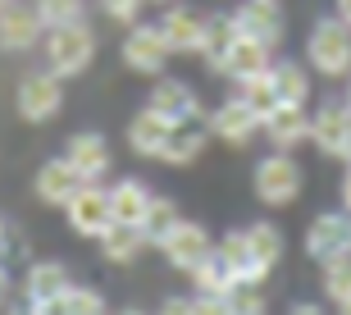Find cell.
<instances>
[{
  "label": "cell",
  "mask_w": 351,
  "mask_h": 315,
  "mask_svg": "<svg viewBox=\"0 0 351 315\" xmlns=\"http://www.w3.org/2000/svg\"><path fill=\"white\" fill-rule=\"evenodd\" d=\"M64 315H110V311H105V297L96 288H78V283H69Z\"/></svg>",
  "instance_id": "33"
},
{
  "label": "cell",
  "mask_w": 351,
  "mask_h": 315,
  "mask_svg": "<svg viewBox=\"0 0 351 315\" xmlns=\"http://www.w3.org/2000/svg\"><path fill=\"white\" fill-rule=\"evenodd\" d=\"M192 315H228V297H206V292H196Z\"/></svg>",
  "instance_id": "36"
},
{
  "label": "cell",
  "mask_w": 351,
  "mask_h": 315,
  "mask_svg": "<svg viewBox=\"0 0 351 315\" xmlns=\"http://www.w3.org/2000/svg\"><path fill=\"white\" fill-rule=\"evenodd\" d=\"M160 37H165V46H169L173 55H196L201 51V27H206V14H196L192 5H165V14H160Z\"/></svg>",
  "instance_id": "13"
},
{
  "label": "cell",
  "mask_w": 351,
  "mask_h": 315,
  "mask_svg": "<svg viewBox=\"0 0 351 315\" xmlns=\"http://www.w3.org/2000/svg\"><path fill=\"white\" fill-rule=\"evenodd\" d=\"M5 297H10V275H5V265H0V306H5Z\"/></svg>",
  "instance_id": "41"
},
{
  "label": "cell",
  "mask_w": 351,
  "mask_h": 315,
  "mask_svg": "<svg viewBox=\"0 0 351 315\" xmlns=\"http://www.w3.org/2000/svg\"><path fill=\"white\" fill-rule=\"evenodd\" d=\"M306 65L319 78H351V27L328 14L306 32Z\"/></svg>",
  "instance_id": "2"
},
{
  "label": "cell",
  "mask_w": 351,
  "mask_h": 315,
  "mask_svg": "<svg viewBox=\"0 0 351 315\" xmlns=\"http://www.w3.org/2000/svg\"><path fill=\"white\" fill-rule=\"evenodd\" d=\"M324 297L328 302H347L351 297V256L324 265Z\"/></svg>",
  "instance_id": "32"
},
{
  "label": "cell",
  "mask_w": 351,
  "mask_h": 315,
  "mask_svg": "<svg viewBox=\"0 0 351 315\" xmlns=\"http://www.w3.org/2000/svg\"><path fill=\"white\" fill-rule=\"evenodd\" d=\"M265 137H269L274 151H297L301 142H311V110L306 105H278L269 119H265Z\"/></svg>",
  "instance_id": "18"
},
{
  "label": "cell",
  "mask_w": 351,
  "mask_h": 315,
  "mask_svg": "<svg viewBox=\"0 0 351 315\" xmlns=\"http://www.w3.org/2000/svg\"><path fill=\"white\" fill-rule=\"evenodd\" d=\"M274 92H278V105H311V69L301 60H274L269 65Z\"/></svg>",
  "instance_id": "23"
},
{
  "label": "cell",
  "mask_w": 351,
  "mask_h": 315,
  "mask_svg": "<svg viewBox=\"0 0 351 315\" xmlns=\"http://www.w3.org/2000/svg\"><path fill=\"white\" fill-rule=\"evenodd\" d=\"M210 251H215V242H210L206 224H196V220H178L169 229V237L160 242V256H165L173 270H182V275H192Z\"/></svg>",
  "instance_id": "10"
},
{
  "label": "cell",
  "mask_w": 351,
  "mask_h": 315,
  "mask_svg": "<svg viewBox=\"0 0 351 315\" xmlns=\"http://www.w3.org/2000/svg\"><path fill=\"white\" fill-rule=\"evenodd\" d=\"M169 132H173L169 119L156 115L151 105H142V110L128 119V151H132V156H142V160H160V156H165Z\"/></svg>",
  "instance_id": "17"
},
{
  "label": "cell",
  "mask_w": 351,
  "mask_h": 315,
  "mask_svg": "<svg viewBox=\"0 0 351 315\" xmlns=\"http://www.w3.org/2000/svg\"><path fill=\"white\" fill-rule=\"evenodd\" d=\"M41 51H46V69L60 73V78H78L87 73L91 60H96V32L91 23H64V27H46L41 37Z\"/></svg>",
  "instance_id": "1"
},
{
  "label": "cell",
  "mask_w": 351,
  "mask_h": 315,
  "mask_svg": "<svg viewBox=\"0 0 351 315\" xmlns=\"http://www.w3.org/2000/svg\"><path fill=\"white\" fill-rule=\"evenodd\" d=\"M96 242H101V256H105L110 265H132L146 247H151L137 224H110V229H105Z\"/></svg>",
  "instance_id": "24"
},
{
  "label": "cell",
  "mask_w": 351,
  "mask_h": 315,
  "mask_svg": "<svg viewBox=\"0 0 351 315\" xmlns=\"http://www.w3.org/2000/svg\"><path fill=\"white\" fill-rule=\"evenodd\" d=\"M192 288L206 292V297H228V292L237 288V279H233V270L219 261V251H210L206 261L192 270Z\"/></svg>",
  "instance_id": "28"
},
{
  "label": "cell",
  "mask_w": 351,
  "mask_h": 315,
  "mask_svg": "<svg viewBox=\"0 0 351 315\" xmlns=\"http://www.w3.org/2000/svg\"><path fill=\"white\" fill-rule=\"evenodd\" d=\"M146 105H151L156 115H165L169 124H201V119H206V105H201V96H196L192 82L165 78V73H160V82L151 87Z\"/></svg>",
  "instance_id": "9"
},
{
  "label": "cell",
  "mask_w": 351,
  "mask_h": 315,
  "mask_svg": "<svg viewBox=\"0 0 351 315\" xmlns=\"http://www.w3.org/2000/svg\"><path fill=\"white\" fill-rule=\"evenodd\" d=\"M269 306H265L261 297V283H237L233 292H228V315H265Z\"/></svg>",
  "instance_id": "34"
},
{
  "label": "cell",
  "mask_w": 351,
  "mask_h": 315,
  "mask_svg": "<svg viewBox=\"0 0 351 315\" xmlns=\"http://www.w3.org/2000/svg\"><path fill=\"white\" fill-rule=\"evenodd\" d=\"M333 14H338L342 23H347V27H351V0H333Z\"/></svg>",
  "instance_id": "38"
},
{
  "label": "cell",
  "mask_w": 351,
  "mask_h": 315,
  "mask_svg": "<svg viewBox=\"0 0 351 315\" xmlns=\"http://www.w3.org/2000/svg\"><path fill=\"white\" fill-rule=\"evenodd\" d=\"M78 187H82V174L69 165V156L46 160V165L37 170V178H32V192H37L41 206H60V210L69 206V197H73Z\"/></svg>",
  "instance_id": "16"
},
{
  "label": "cell",
  "mask_w": 351,
  "mask_h": 315,
  "mask_svg": "<svg viewBox=\"0 0 351 315\" xmlns=\"http://www.w3.org/2000/svg\"><path fill=\"white\" fill-rule=\"evenodd\" d=\"M151 187L142 183V178H114V187H110V215H114V224H137L142 229V215L151 210Z\"/></svg>",
  "instance_id": "21"
},
{
  "label": "cell",
  "mask_w": 351,
  "mask_h": 315,
  "mask_svg": "<svg viewBox=\"0 0 351 315\" xmlns=\"http://www.w3.org/2000/svg\"><path fill=\"white\" fill-rule=\"evenodd\" d=\"M242 233H247V247H251V261L261 265V270H274V265L283 261V233H278V229H274L269 220H261V224H247V229H242Z\"/></svg>",
  "instance_id": "27"
},
{
  "label": "cell",
  "mask_w": 351,
  "mask_h": 315,
  "mask_svg": "<svg viewBox=\"0 0 351 315\" xmlns=\"http://www.w3.org/2000/svg\"><path fill=\"white\" fill-rule=\"evenodd\" d=\"M274 65V46H265V41H251V37H237L233 51H228V60H223V78H256V73H269Z\"/></svg>",
  "instance_id": "22"
},
{
  "label": "cell",
  "mask_w": 351,
  "mask_h": 315,
  "mask_svg": "<svg viewBox=\"0 0 351 315\" xmlns=\"http://www.w3.org/2000/svg\"><path fill=\"white\" fill-rule=\"evenodd\" d=\"M342 160H347V165H351V132H347V146H342Z\"/></svg>",
  "instance_id": "43"
},
{
  "label": "cell",
  "mask_w": 351,
  "mask_h": 315,
  "mask_svg": "<svg viewBox=\"0 0 351 315\" xmlns=\"http://www.w3.org/2000/svg\"><path fill=\"white\" fill-rule=\"evenodd\" d=\"M347 110H351V78H347Z\"/></svg>",
  "instance_id": "47"
},
{
  "label": "cell",
  "mask_w": 351,
  "mask_h": 315,
  "mask_svg": "<svg viewBox=\"0 0 351 315\" xmlns=\"http://www.w3.org/2000/svg\"><path fill=\"white\" fill-rule=\"evenodd\" d=\"M237 41V27H233V14H206V27H201V65L210 73H223V60L233 51Z\"/></svg>",
  "instance_id": "20"
},
{
  "label": "cell",
  "mask_w": 351,
  "mask_h": 315,
  "mask_svg": "<svg viewBox=\"0 0 351 315\" xmlns=\"http://www.w3.org/2000/svg\"><path fill=\"white\" fill-rule=\"evenodd\" d=\"M338 315H351V297H347V302H338Z\"/></svg>",
  "instance_id": "44"
},
{
  "label": "cell",
  "mask_w": 351,
  "mask_h": 315,
  "mask_svg": "<svg viewBox=\"0 0 351 315\" xmlns=\"http://www.w3.org/2000/svg\"><path fill=\"white\" fill-rule=\"evenodd\" d=\"M101 10H105V19H110V23L132 27V23H142L146 0H101Z\"/></svg>",
  "instance_id": "35"
},
{
  "label": "cell",
  "mask_w": 351,
  "mask_h": 315,
  "mask_svg": "<svg viewBox=\"0 0 351 315\" xmlns=\"http://www.w3.org/2000/svg\"><path fill=\"white\" fill-rule=\"evenodd\" d=\"M347 132H351V110H347V101H324V105H315V110H311V146L319 151V156L342 160Z\"/></svg>",
  "instance_id": "11"
},
{
  "label": "cell",
  "mask_w": 351,
  "mask_h": 315,
  "mask_svg": "<svg viewBox=\"0 0 351 315\" xmlns=\"http://www.w3.org/2000/svg\"><path fill=\"white\" fill-rule=\"evenodd\" d=\"M178 220H182V215H178V206H173L169 197H151V210L142 215V233H146V242H151V247H160Z\"/></svg>",
  "instance_id": "30"
},
{
  "label": "cell",
  "mask_w": 351,
  "mask_h": 315,
  "mask_svg": "<svg viewBox=\"0 0 351 315\" xmlns=\"http://www.w3.org/2000/svg\"><path fill=\"white\" fill-rule=\"evenodd\" d=\"M342 210H351V165H347V174H342Z\"/></svg>",
  "instance_id": "39"
},
{
  "label": "cell",
  "mask_w": 351,
  "mask_h": 315,
  "mask_svg": "<svg viewBox=\"0 0 351 315\" xmlns=\"http://www.w3.org/2000/svg\"><path fill=\"white\" fill-rule=\"evenodd\" d=\"M206 128H210V137L223 142V146H251L256 132H261V115H256L242 96H228L223 105H215L206 115Z\"/></svg>",
  "instance_id": "7"
},
{
  "label": "cell",
  "mask_w": 351,
  "mask_h": 315,
  "mask_svg": "<svg viewBox=\"0 0 351 315\" xmlns=\"http://www.w3.org/2000/svg\"><path fill=\"white\" fill-rule=\"evenodd\" d=\"M5 5H10V0H0V10H5Z\"/></svg>",
  "instance_id": "49"
},
{
  "label": "cell",
  "mask_w": 351,
  "mask_h": 315,
  "mask_svg": "<svg viewBox=\"0 0 351 315\" xmlns=\"http://www.w3.org/2000/svg\"><path fill=\"white\" fill-rule=\"evenodd\" d=\"M306 256L319 265L351 256V210H324L306 229Z\"/></svg>",
  "instance_id": "5"
},
{
  "label": "cell",
  "mask_w": 351,
  "mask_h": 315,
  "mask_svg": "<svg viewBox=\"0 0 351 315\" xmlns=\"http://www.w3.org/2000/svg\"><path fill=\"white\" fill-rule=\"evenodd\" d=\"M119 55H123V65H128L132 73H142V78H160L165 65L173 60V51L165 46V37H160L156 23H132Z\"/></svg>",
  "instance_id": "6"
},
{
  "label": "cell",
  "mask_w": 351,
  "mask_h": 315,
  "mask_svg": "<svg viewBox=\"0 0 351 315\" xmlns=\"http://www.w3.org/2000/svg\"><path fill=\"white\" fill-rule=\"evenodd\" d=\"M14 105H19V119L27 124H46L64 110V78L51 73V69H41V73H27L19 82V92H14Z\"/></svg>",
  "instance_id": "4"
},
{
  "label": "cell",
  "mask_w": 351,
  "mask_h": 315,
  "mask_svg": "<svg viewBox=\"0 0 351 315\" xmlns=\"http://www.w3.org/2000/svg\"><path fill=\"white\" fill-rule=\"evenodd\" d=\"M146 5H173V0H146Z\"/></svg>",
  "instance_id": "46"
},
{
  "label": "cell",
  "mask_w": 351,
  "mask_h": 315,
  "mask_svg": "<svg viewBox=\"0 0 351 315\" xmlns=\"http://www.w3.org/2000/svg\"><path fill=\"white\" fill-rule=\"evenodd\" d=\"M69 215V229L78 237H101L110 224H114V215H110V187L105 183H82L73 197H69L64 206Z\"/></svg>",
  "instance_id": "8"
},
{
  "label": "cell",
  "mask_w": 351,
  "mask_h": 315,
  "mask_svg": "<svg viewBox=\"0 0 351 315\" xmlns=\"http://www.w3.org/2000/svg\"><path fill=\"white\" fill-rule=\"evenodd\" d=\"M69 283H73V279H69L64 261H37L23 279V297L27 302H51V297H64Z\"/></svg>",
  "instance_id": "26"
},
{
  "label": "cell",
  "mask_w": 351,
  "mask_h": 315,
  "mask_svg": "<svg viewBox=\"0 0 351 315\" xmlns=\"http://www.w3.org/2000/svg\"><path fill=\"white\" fill-rule=\"evenodd\" d=\"M64 156H69V165L82 174V183H101L105 174L114 170V156H110L105 132H73L64 142Z\"/></svg>",
  "instance_id": "14"
},
{
  "label": "cell",
  "mask_w": 351,
  "mask_h": 315,
  "mask_svg": "<svg viewBox=\"0 0 351 315\" xmlns=\"http://www.w3.org/2000/svg\"><path fill=\"white\" fill-rule=\"evenodd\" d=\"M233 96H242V101H247L251 110L261 115V128H265V119H269L274 110H278V92H274V78H269V73L242 78V82H237V92H233Z\"/></svg>",
  "instance_id": "29"
},
{
  "label": "cell",
  "mask_w": 351,
  "mask_h": 315,
  "mask_svg": "<svg viewBox=\"0 0 351 315\" xmlns=\"http://www.w3.org/2000/svg\"><path fill=\"white\" fill-rule=\"evenodd\" d=\"M156 315H192V297H165Z\"/></svg>",
  "instance_id": "37"
},
{
  "label": "cell",
  "mask_w": 351,
  "mask_h": 315,
  "mask_svg": "<svg viewBox=\"0 0 351 315\" xmlns=\"http://www.w3.org/2000/svg\"><path fill=\"white\" fill-rule=\"evenodd\" d=\"M215 251H219V261L233 270L237 283H265L269 279V270H261V265L251 261V247H247V233H223L219 242H215Z\"/></svg>",
  "instance_id": "25"
},
{
  "label": "cell",
  "mask_w": 351,
  "mask_h": 315,
  "mask_svg": "<svg viewBox=\"0 0 351 315\" xmlns=\"http://www.w3.org/2000/svg\"><path fill=\"white\" fill-rule=\"evenodd\" d=\"M256 5H278V0H256Z\"/></svg>",
  "instance_id": "48"
},
{
  "label": "cell",
  "mask_w": 351,
  "mask_h": 315,
  "mask_svg": "<svg viewBox=\"0 0 351 315\" xmlns=\"http://www.w3.org/2000/svg\"><path fill=\"white\" fill-rule=\"evenodd\" d=\"M5 251H10V229H5V220H0V261H5Z\"/></svg>",
  "instance_id": "42"
},
{
  "label": "cell",
  "mask_w": 351,
  "mask_h": 315,
  "mask_svg": "<svg viewBox=\"0 0 351 315\" xmlns=\"http://www.w3.org/2000/svg\"><path fill=\"white\" fill-rule=\"evenodd\" d=\"M233 14V27H237V37H251V41H265V46H278L287 32L283 23V10L278 5H256V0H242Z\"/></svg>",
  "instance_id": "15"
},
{
  "label": "cell",
  "mask_w": 351,
  "mask_h": 315,
  "mask_svg": "<svg viewBox=\"0 0 351 315\" xmlns=\"http://www.w3.org/2000/svg\"><path fill=\"white\" fill-rule=\"evenodd\" d=\"M46 37V23H41L37 5H23V0H10L0 10V51H32L37 41Z\"/></svg>",
  "instance_id": "12"
},
{
  "label": "cell",
  "mask_w": 351,
  "mask_h": 315,
  "mask_svg": "<svg viewBox=\"0 0 351 315\" xmlns=\"http://www.w3.org/2000/svg\"><path fill=\"white\" fill-rule=\"evenodd\" d=\"M119 315H146V311H137V306H128V311H119Z\"/></svg>",
  "instance_id": "45"
},
{
  "label": "cell",
  "mask_w": 351,
  "mask_h": 315,
  "mask_svg": "<svg viewBox=\"0 0 351 315\" xmlns=\"http://www.w3.org/2000/svg\"><path fill=\"white\" fill-rule=\"evenodd\" d=\"M251 187H256L261 206L283 210V206H292V201L301 197L306 174H301V165L292 160V151H269V156L256 165V174H251Z\"/></svg>",
  "instance_id": "3"
},
{
  "label": "cell",
  "mask_w": 351,
  "mask_h": 315,
  "mask_svg": "<svg viewBox=\"0 0 351 315\" xmlns=\"http://www.w3.org/2000/svg\"><path fill=\"white\" fill-rule=\"evenodd\" d=\"M206 146H210L206 119H201V124H173V132H169V142H165V156H160V165L187 170V165H196V160L206 156Z\"/></svg>",
  "instance_id": "19"
},
{
  "label": "cell",
  "mask_w": 351,
  "mask_h": 315,
  "mask_svg": "<svg viewBox=\"0 0 351 315\" xmlns=\"http://www.w3.org/2000/svg\"><path fill=\"white\" fill-rule=\"evenodd\" d=\"M46 27H64V23H82L87 14V0H32Z\"/></svg>",
  "instance_id": "31"
},
{
  "label": "cell",
  "mask_w": 351,
  "mask_h": 315,
  "mask_svg": "<svg viewBox=\"0 0 351 315\" xmlns=\"http://www.w3.org/2000/svg\"><path fill=\"white\" fill-rule=\"evenodd\" d=\"M287 315H324V311H319V306H311V302H297Z\"/></svg>",
  "instance_id": "40"
}]
</instances>
